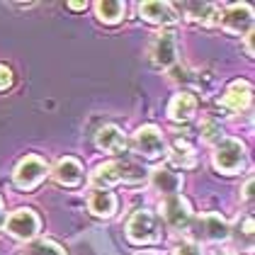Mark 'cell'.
I'll return each mask as SVG.
<instances>
[{
  "label": "cell",
  "instance_id": "obj_10",
  "mask_svg": "<svg viewBox=\"0 0 255 255\" xmlns=\"http://www.w3.org/2000/svg\"><path fill=\"white\" fill-rule=\"evenodd\" d=\"M7 234H12L15 238H34L37 231H39V216L34 214L32 209H17L15 214L7 219Z\"/></svg>",
  "mask_w": 255,
  "mask_h": 255
},
{
  "label": "cell",
  "instance_id": "obj_17",
  "mask_svg": "<svg viewBox=\"0 0 255 255\" xmlns=\"http://www.w3.org/2000/svg\"><path fill=\"white\" fill-rule=\"evenodd\" d=\"M95 12H98L100 22L117 24L124 17V12H127V5L122 0H100V2H95Z\"/></svg>",
  "mask_w": 255,
  "mask_h": 255
},
{
  "label": "cell",
  "instance_id": "obj_12",
  "mask_svg": "<svg viewBox=\"0 0 255 255\" xmlns=\"http://www.w3.org/2000/svg\"><path fill=\"white\" fill-rule=\"evenodd\" d=\"M251 95H253V88L248 80H234L224 93V107H229L231 112H241L251 105Z\"/></svg>",
  "mask_w": 255,
  "mask_h": 255
},
{
  "label": "cell",
  "instance_id": "obj_18",
  "mask_svg": "<svg viewBox=\"0 0 255 255\" xmlns=\"http://www.w3.org/2000/svg\"><path fill=\"white\" fill-rule=\"evenodd\" d=\"M153 185H156L160 192H165V195H177L180 192V187H182V177L173 173L170 168H156L153 170Z\"/></svg>",
  "mask_w": 255,
  "mask_h": 255
},
{
  "label": "cell",
  "instance_id": "obj_15",
  "mask_svg": "<svg viewBox=\"0 0 255 255\" xmlns=\"http://www.w3.org/2000/svg\"><path fill=\"white\" fill-rule=\"evenodd\" d=\"M98 146L102 151H107V153H119V151H124L127 148V136L122 134V129L115 127V124H107V127H102L98 131Z\"/></svg>",
  "mask_w": 255,
  "mask_h": 255
},
{
  "label": "cell",
  "instance_id": "obj_24",
  "mask_svg": "<svg viewBox=\"0 0 255 255\" xmlns=\"http://www.w3.org/2000/svg\"><path fill=\"white\" fill-rule=\"evenodd\" d=\"M12 85V71L7 66H0V90H7Z\"/></svg>",
  "mask_w": 255,
  "mask_h": 255
},
{
  "label": "cell",
  "instance_id": "obj_19",
  "mask_svg": "<svg viewBox=\"0 0 255 255\" xmlns=\"http://www.w3.org/2000/svg\"><path fill=\"white\" fill-rule=\"evenodd\" d=\"M170 163L177 168H192L195 165V156H192V148L187 141H180L177 138L173 143V151H170Z\"/></svg>",
  "mask_w": 255,
  "mask_h": 255
},
{
  "label": "cell",
  "instance_id": "obj_2",
  "mask_svg": "<svg viewBox=\"0 0 255 255\" xmlns=\"http://www.w3.org/2000/svg\"><path fill=\"white\" fill-rule=\"evenodd\" d=\"M127 236L131 243L138 246H148V243H158L160 241V221L151 209H138L131 214L129 224H127Z\"/></svg>",
  "mask_w": 255,
  "mask_h": 255
},
{
  "label": "cell",
  "instance_id": "obj_21",
  "mask_svg": "<svg viewBox=\"0 0 255 255\" xmlns=\"http://www.w3.org/2000/svg\"><path fill=\"white\" fill-rule=\"evenodd\" d=\"M27 255H66V253H63V248H61L59 243L41 238V241H34V243L27 248Z\"/></svg>",
  "mask_w": 255,
  "mask_h": 255
},
{
  "label": "cell",
  "instance_id": "obj_28",
  "mask_svg": "<svg viewBox=\"0 0 255 255\" xmlns=\"http://www.w3.org/2000/svg\"><path fill=\"white\" fill-rule=\"evenodd\" d=\"M5 224V207H2V199H0V226Z\"/></svg>",
  "mask_w": 255,
  "mask_h": 255
},
{
  "label": "cell",
  "instance_id": "obj_25",
  "mask_svg": "<svg viewBox=\"0 0 255 255\" xmlns=\"http://www.w3.org/2000/svg\"><path fill=\"white\" fill-rule=\"evenodd\" d=\"M243 195H246V199H253V177L246 182V187H243Z\"/></svg>",
  "mask_w": 255,
  "mask_h": 255
},
{
  "label": "cell",
  "instance_id": "obj_8",
  "mask_svg": "<svg viewBox=\"0 0 255 255\" xmlns=\"http://www.w3.org/2000/svg\"><path fill=\"white\" fill-rule=\"evenodd\" d=\"M224 29L234 34H251L253 29V7L246 2H236L224 12Z\"/></svg>",
  "mask_w": 255,
  "mask_h": 255
},
{
  "label": "cell",
  "instance_id": "obj_22",
  "mask_svg": "<svg viewBox=\"0 0 255 255\" xmlns=\"http://www.w3.org/2000/svg\"><path fill=\"white\" fill-rule=\"evenodd\" d=\"M202 134H204L207 141H221L224 138V129H221V124L214 117H207L202 122Z\"/></svg>",
  "mask_w": 255,
  "mask_h": 255
},
{
  "label": "cell",
  "instance_id": "obj_16",
  "mask_svg": "<svg viewBox=\"0 0 255 255\" xmlns=\"http://www.w3.org/2000/svg\"><path fill=\"white\" fill-rule=\"evenodd\" d=\"M88 207L95 216H112L117 212V197L110 190H93V195L88 199Z\"/></svg>",
  "mask_w": 255,
  "mask_h": 255
},
{
  "label": "cell",
  "instance_id": "obj_9",
  "mask_svg": "<svg viewBox=\"0 0 255 255\" xmlns=\"http://www.w3.org/2000/svg\"><path fill=\"white\" fill-rule=\"evenodd\" d=\"M134 146H136V151L141 156L151 158V160L165 153V141H163L156 127H141L134 134Z\"/></svg>",
  "mask_w": 255,
  "mask_h": 255
},
{
  "label": "cell",
  "instance_id": "obj_7",
  "mask_svg": "<svg viewBox=\"0 0 255 255\" xmlns=\"http://www.w3.org/2000/svg\"><path fill=\"white\" fill-rule=\"evenodd\" d=\"M151 61L158 68H170L177 61V41L173 32H160L151 44Z\"/></svg>",
  "mask_w": 255,
  "mask_h": 255
},
{
  "label": "cell",
  "instance_id": "obj_27",
  "mask_svg": "<svg viewBox=\"0 0 255 255\" xmlns=\"http://www.w3.org/2000/svg\"><path fill=\"white\" fill-rule=\"evenodd\" d=\"M246 46H248V54L253 56V34H248V37H246Z\"/></svg>",
  "mask_w": 255,
  "mask_h": 255
},
{
  "label": "cell",
  "instance_id": "obj_20",
  "mask_svg": "<svg viewBox=\"0 0 255 255\" xmlns=\"http://www.w3.org/2000/svg\"><path fill=\"white\" fill-rule=\"evenodd\" d=\"M185 10L190 12V17H192V20H199V22L212 24V17H214V5H209V2H187V5H185Z\"/></svg>",
  "mask_w": 255,
  "mask_h": 255
},
{
  "label": "cell",
  "instance_id": "obj_23",
  "mask_svg": "<svg viewBox=\"0 0 255 255\" xmlns=\"http://www.w3.org/2000/svg\"><path fill=\"white\" fill-rule=\"evenodd\" d=\"M175 255H204L202 253V248L192 243V241H185V243H180L175 248Z\"/></svg>",
  "mask_w": 255,
  "mask_h": 255
},
{
  "label": "cell",
  "instance_id": "obj_5",
  "mask_svg": "<svg viewBox=\"0 0 255 255\" xmlns=\"http://www.w3.org/2000/svg\"><path fill=\"white\" fill-rule=\"evenodd\" d=\"M46 173H49V168H46V163L41 158L27 156L15 168V185L22 187V190H34L41 180L46 177Z\"/></svg>",
  "mask_w": 255,
  "mask_h": 255
},
{
  "label": "cell",
  "instance_id": "obj_14",
  "mask_svg": "<svg viewBox=\"0 0 255 255\" xmlns=\"http://www.w3.org/2000/svg\"><path fill=\"white\" fill-rule=\"evenodd\" d=\"M54 177H56V182L59 185H66V187H76L80 180H83V165H80V160L76 158H61L59 163H56V168H54Z\"/></svg>",
  "mask_w": 255,
  "mask_h": 255
},
{
  "label": "cell",
  "instance_id": "obj_26",
  "mask_svg": "<svg viewBox=\"0 0 255 255\" xmlns=\"http://www.w3.org/2000/svg\"><path fill=\"white\" fill-rule=\"evenodd\" d=\"M68 7H71V10H85L88 2H68Z\"/></svg>",
  "mask_w": 255,
  "mask_h": 255
},
{
  "label": "cell",
  "instance_id": "obj_13",
  "mask_svg": "<svg viewBox=\"0 0 255 255\" xmlns=\"http://www.w3.org/2000/svg\"><path fill=\"white\" fill-rule=\"evenodd\" d=\"M195 112H197V98L192 93H185V90L173 95L170 105H168V117L173 122H187V119H192Z\"/></svg>",
  "mask_w": 255,
  "mask_h": 255
},
{
  "label": "cell",
  "instance_id": "obj_6",
  "mask_svg": "<svg viewBox=\"0 0 255 255\" xmlns=\"http://www.w3.org/2000/svg\"><path fill=\"white\" fill-rule=\"evenodd\" d=\"M195 236L197 238H202V241H226L229 236H231V229H229V224H226V219L219 214H204L199 216L195 221Z\"/></svg>",
  "mask_w": 255,
  "mask_h": 255
},
{
  "label": "cell",
  "instance_id": "obj_4",
  "mask_svg": "<svg viewBox=\"0 0 255 255\" xmlns=\"http://www.w3.org/2000/svg\"><path fill=\"white\" fill-rule=\"evenodd\" d=\"M160 212L163 219L170 229L175 231H187L192 226V212H190V204L182 199L180 195H170L160 202Z\"/></svg>",
  "mask_w": 255,
  "mask_h": 255
},
{
  "label": "cell",
  "instance_id": "obj_3",
  "mask_svg": "<svg viewBox=\"0 0 255 255\" xmlns=\"http://www.w3.org/2000/svg\"><path fill=\"white\" fill-rule=\"evenodd\" d=\"M243 163H246V146L238 138H229V136L221 138L214 151L216 170H221L226 175H234V173H238L243 168Z\"/></svg>",
  "mask_w": 255,
  "mask_h": 255
},
{
  "label": "cell",
  "instance_id": "obj_11",
  "mask_svg": "<svg viewBox=\"0 0 255 255\" xmlns=\"http://www.w3.org/2000/svg\"><path fill=\"white\" fill-rule=\"evenodd\" d=\"M138 12L141 17L151 24H173L177 20L175 10L170 2H156V0H148V2H141L138 5Z\"/></svg>",
  "mask_w": 255,
  "mask_h": 255
},
{
  "label": "cell",
  "instance_id": "obj_1",
  "mask_svg": "<svg viewBox=\"0 0 255 255\" xmlns=\"http://www.w3.org/2000/svg\"><path fill=\"white\" fill-rule=\"evenodd\" d=\"M143 168H138L136 163H129V160H112V163H105L100 165L98 170L93 173L90 182L95 190H107V185L112 182H127V185H136L143 182Z\"/></svg>",
  "mask_w": 255,
  "mask_h": 255
}]
</instances>
